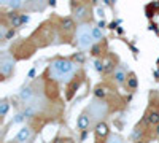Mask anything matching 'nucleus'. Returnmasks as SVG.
I'll return each instance as SVG.
<instances>
[{"mask_svg": "<svg viewBox=\"0 0 159 143\" xmlns=\"http://www.w3.org/2000/svg\"><path fill=\"white\" fill-rule=\"evenodd\" d=\"M8 7H10L11 10H19V8L24 7V3H22V0H10Z\"/></svg>", "mask_w": 159, "mask_h": 143, "instance_id": "obj_22", "label": "nucleus"}, {"mask_svg": "<svg viewBox=\"0 0 159 143\" xmlns=\"http://www.w3.org/2000/svg\"><path fill=\"white\" fill-rule=\"evenodd\" d=\"M32 138V129L29 127V126H24L22 129H19V132H18V135H16V141H29Z\"/></svg>", "mask_w": 159, "mask_h": 143, "instance_id": "obj_15", "label": "nucleus"}, {"mask_svg": "<svg viewBox=\"0 0 159 143\" xmlns=\"http://www.w3.org/2000/svg\"><path fill=\"white\" fill-rule=\"evenodd\" d=\"M103 62H105V69H103V73H108V72H115V62H113V59L103 60Z\"/></svg>", "mask_w": 159, "mask_h": 143, "instance_id": "obj_21", "label": "nucleus"}, {"mask_svg": "<svg viewBox=\"0 0 159 143\" xmlns=\"http://www.w3.org/2000/svg\"><path fill=\"white\" fill-rule=\"evenodd\" d=\"M94 94H96V97H99V99H105L108 96V91H107V87L105 86H97L96 89H94Z\"/></svg>", "mask_w": 159, "mask_h": 143, "instance_id": "obj_17", "label": "nucleus"}, {"mask_svg": "<svg viewBox=\"0 0 159 143\" xmlns=\"http://www.w3.org/2000/svg\"><path fill=\"white\" fill-rule=\"evenodd\" d=\"M88 0H72V3H86Z\"/></svg>", "mask_w": 159, "mask_h": 143, "instance_id": "obj_25", "label": "nucleus"}, {"mask_svg": "<svg viewBox=\"0 0 159 143\" xmlns=\"http://www.w3.org/2000/svg\"><path fill=\"white\" fill-rule=\"evenodd\" d=\"M27 11H43L46 8V2L45 0H29V2H25L24 7Z\"/></svg>", "mask_w": 159, "mask_h": 143, "instance_id": "obj_11", "label": "nucleus"}, {"mask_svg": "<svg viewBox=\"0 0 159 143\" xmlns=\"http://www.w3.org/2000/svg\"><path fill=\"white\" fill-rule=\"evenodd\" d=\"M54 35H56V30H54V27H52V24L46 22V24H43V25L38 27V30L32 37V40H35L37 46H46V45L51 43V40H52Z\"/></svg>", "mask_w": 159, "mask_h": 143, "instance_id": "obj_4", "label": "nucleus"}, {"mask_svg": "<svg viewBox=\"0 0 159 143\" xmlns=\"http://www.w3.org/2000/svg\"><path fill=\"white\" fill-rule=\"evenodd\" d=\"M15 64H16L15 57L8 53H5L0 57V75H2V80H7V78H10L13 75V72H15Z\"/></svg>", "mask_w": 159, "mask_h": 143, "instance_id": "obj_6", "label": "nucleus"}, {"mask_svg": "<svg viewBox=\"0 0 159 143\" xmlns=\"http://www.w3.org/2000/svg\"><path fill=\"white\" fill-rule=\"evenodd\" d=\"M145 119H147V123L148 124H157L159 123V110L157 108H150L148 111H147V118H145Z\"/></svg>", "mask_w": 159, "mask_h": 143, "instance_id": "obj_16", "label": "nucleus"}, {"mask_svg": "<svg viewBox=\"0 0 159 143\" xmlns=\"http://www.w3.org/2000/svg\"><path fill=\"white\" fill-rule=\"evenodd\" d=\"M35 49H37V43L32 42V38H30V40H25V42L18 45L15 54H16L18 59H29L35 53Z\"/></svg>", "mask_w": 159, "mask_h": 143, "instance_id": "obj_7", "label": "nucleus"}, {"mask_svg": "<svg viewBox=\"0 0 159 143\" xmlns=\"http://www.w3.org/2000/svg\"><path fill=\"white\" fill-rule=\"evenodd\" d=\"M137 84H139L137 76H135L134 73H130V75H129V78H127V87L134 91V89H137Z\"/></svg>", "mask_w": 159, "mask_h": 143, "instance_id": "obj_19", "label": "nucleus"}, {"mask_svg": "<svg viewBox=\"0 0 159 143\" xmlns=\"http://www.w3.org/2000/svg\"><path fill=\"white\" fill-rule=\"evenodd\" d=\"M72 16L78 24H86L92 19V10L88 3H72Z\"/></svg>", "mask_w": 159, "mask_h": 143, "instance_id": "obj_5", "label": "nucleus"}, {"mask_svg": "<svg viewBox=\"0 0 159 143\" xmlns=\"http://www.w3.org/2000/svg\"><path fill=\"white\" fill-rule=\"evenodd\" d=\"M27 21H29V16H24V15L21 16V24H24V22H27Z\"/></svg>", "mask_w": 159, "mask_h": 143, "instance_id": "obj_24", "label": "nucleus"}, {"mask_svg": "<svg viewBox=\"0 0 159 143\" xmlns=\"http://www.w3.org/2000/svg\"><path fill=\"white\" fill-rule=\"evenodd\" d=\"M113 80H115V83H116L118 86H124V84H126V81H127V73H126V70H124L121 65L115 69V72H113Z\"/></svg>", "mask_w": 159, "mask_h": 143, "instance_id": "obj_13", "label": "nucleus"}, {"mask_svg": "<svg viewBox=\"0 0 159 143\" xmlns=\"http://www.w3.org/2000/svg\"><path fill=\"white\" fill-rule=\"evenodd\" d=\"M110 135V127L107 123L103 121H99L96 123V127H94V138L96 141H105Z\"/></svg>", "mask_w": 159, "mask_h": 143, "instance_id": "obj_8", "label": "nucleus"}, {"mask_svg": "<svg viewBox=\"0 0 159 143\" xmlns=\"http://www.w3.org/2000/svg\"><path fill=\"white\" fill-rule=\"evenodd\" d=\"M94 35H92V27L86 24H80L76 29V45L81 51H86L94 46Z\"/></svg>", "mask_w": 159, "mask_h": 143, "instance_id": "obj_2", "label": "nucleus"}, {"mask_svg": "<svg viewBox=\"0 0 159 143\" xmlns=\"http://www.w3.org/2000/svg\"><path fill=\"white\" fill-rule=\"evenodd\" d=\"M154 132H156V135L159 137V126H156V129H154Z\"/></svg>", "mask_w": 159, "mask_h": 143, "instance_id": "obj_27", "label": "nucleus"}, {"mask_svg": "<svg viewBox=\"0 0 159 143\" xmlns=\"http://www.w3.org/2000/svg\"><path fill=\"white\" fill-rule=\"evenodd\" d=\"M92 35H94V40L96 42H100L102 40V38H103V32L100 29V25H99V27H92Z\"/></svg>", "mask_w": 159, "mask_h": 143, "instance_id": "obj_20", "label": "nucleus"}, {"mask_svg": "<svg viewBox=\"0 0 159 143\" xmlns=\"http://www.w3.org/2000/svg\"><path fill=\"white\" fill-rule=\"evenodd\" d=\"M81 83H83V75L73 76L72 80L69 81V84H67V99H69V100H70V99L75 96V92H76V91L80 89Z\"/></svg>", "mask_w": 159, "mask_h": 143, "instance_id": "obj_10", "label": "nucleus"}, {"mask_svg": "<svg viewBox=\"0 0 159 143\" xmlns=\"http://www.w3.org/2000/svg\"><path fill=\"white\" fill-rule=\"evenodd\" d=\"M78 70V65L70 60V59H54L49 67H48V73H49V78L51 80H56V81H65L69 83L72 78L75 76V72Z\"/></svg>", "mask_w": 159, "mask_h": 143, "instance_id": "obj_1", "label": "nucleus"}, {"mask_svg": "<svg viewBox=\"0 0 159 143\" xmlns=\"http://www.w3.org/2000/svg\"><path fill=\"white\" fill-rule=\"evenodd\" d=\"M88 113H89V116H91V119H92V123H99V121H102L105 116L108 114V111H110V108H108V103L105 102V99H96V100H92L91 103H89V107H88V110H86Z\"/></svg>", "mask_w": 159, "mask_h": 143, "instance_id": "obj_3", "label": "nucleus"}, {"mask_svg": "<svg viewBox=\"0 0 159 143\" xmlns=\"http://www.w3.org/2000/svg\"><path fill=\"white\" fill-rule=\"evenodd\" d=\"M8 108H10V105H8V100H7V99H2V102H0V118H2V119L7 116Z\"/></svg>", "mask_w": 159, "mask_h": 143, "instance_id": "obj_18", "label": "nucleus"}, {"mask_svg": "<svg viewBox=\"0 0 159 143\" xmlns=\"http://www.w3.org/2000/svg\"><path fill=\"white\" fill-rule=\"evenodd\" d=\"M94 64H96V70H97V72H103V69H105V62H103V60L97 59Z\"/></svg>", "mask_w": 159, "mask_h": 143, "instance_id": "obj_23", "label": "nucleus"}, {"mask_svg": "<svg viewBox=\"0 0 159 143\" xmlns=\"http://www.w3.org/2000/svg\"><path fill=\"white\" fill-rule=\"evenodd\" d=\"M91 123H92V119H91V116H89L88 111H83L81 114L78 116V119H76V126H78L80 131H88Z\"/></svg>", "mask_w": 159, "mask_h": 143, "instance_id": "obj_12", "label": "nucleus"}, {"mask_svg": "<svg viewBox=\"0 0 159 143\" xmlns=\"http://www.w3.org/2000/svg\"><path fill=\"white\" fill-rule=\"evenodd\" d=\"M0 3H2V5H8L10 0H0Z\"/></svg>", "mask_w": 159, "mask_h": 143, "instance_id": "obj_26", "label": "nucleus"}, {"mask_svg": "<svg viewBox=\"0 0 159 143\" xmlns=\"http://www.w3.org/2000/svg\"><path fill=\"white\" fill-rule=\"evenodd\" d=\"M34 97H35V91H34V87H32V86H25V87H22V89H21V92H19V99H21V102H22V103H29Z\"/></svg>", "mask_w": 159, "mask_h": 143, "instance_id": "obj_14", "label": "nucleus"}, {"mask_svg": "<svg viewBox=\"0 0 159 143\" xmlns=\"http://www.w3.org/2000/svg\"><path fill=\"white\" fill-rule=\"evenodd\" d=\"M59 30H61L64 35H73V34L76 32V21L73 19V16L61 19Z\"/></svg>", "mask_w": 159, "mask_h": 143, "instance_id": "obj_9", "label": "nucleus"}]
</instances>
